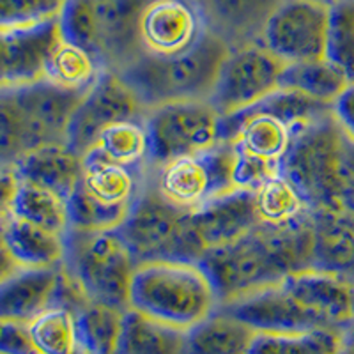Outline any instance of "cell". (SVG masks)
Here are the masks:
<instances>
[{
  "label": "cell",
  "instance_id": "cell-44",
  "mask_svg": "<svg viewBox=\"0 0 354 354\" xmlns=\"http://www.w3.org/2000/svg\"><path fill=\"white\" fill-rule=\"evenodd\" d=\"M17 268H18L17 262L12 261L11 255L8 254V250L2 246V248H0V280H2L4 277H8V274L11 273L12 270H17Z\"/></svg>",
  "mask_w": 354,
  "mask_h": 354
},
{
  "label": "cell",
  "instance_id": "cell-12",
  "mask_svg": "<svg viewBox=\"0 0 354 354\" xmlns=\"http://www.w3.org/2000/svg\"><path fill=\"white\" fill-rule=\"evenodd\" d=\"M330 9L315 0H282L266 21L261 44L286 64L324 59Z\"/></svg>",
  "mask_w": 354,
  "mask_h": 354
},
{
  "label": "cell",
  "instance_id": "cell-30",
  "mask_svg": "<svg viewBox=\"0 0 354 354\" xmlns=\"http://www.w3.org/2000/svg\"><path fill=\"white\" fill-rule=\"evenodd\" d=\"M103 69L94 53L61 37L46 61L44 78L73 91H87Z\"/></svg>",
  "mask_w": 354,
  "mask_h": 354
},
{
  "label": "cell",
  "instance_id": "cell-2",
  "mask_svg": "<svg viewBox=\"0 0 354 354\" xmlns=\"http://www.w3.org/2000/svg\"><path fill=\"white\" fill-rule=\"evenodd\" d=\"M220 296L202 262H138L131 278L129 308L188 331L214 314Z\"/></svg>",
  "mask_w": 354,
  "mask_h": 354
},
{
  "label": "cell",
  "instance_id": "cell-22",
  "mask_svg": "<svg viewBox=\"0 0 354 354\" xmlns=\"http://www.w3.org/2000/svg\"><path fill=\"white\" fill-rule=\"evenodd\" d=\"M15 170L21 181L43 186L69 198L80 185L84 156L75 153L68 144L44 145L25 154Z\"/></svg>",
  "mask_w": 354,
  "mask_h": 354
},
{
  "label": "cell",
  "instance_id": "cell-1",
  "mask_svg": "<svg viewBox=\"0 0 354 354\" xmlns=\"http://www.w3.org/2000/svg\"><path fill=\"white\" fill-rule=\"evenodd\" d=\"M202 264L213 278L220 303L287 274L314 268L312 214L287 227L257 225L238 241L207 250Z\"/></svg>",
  "mask_w": 354,
  "mask_h": 354
},
{
  "label": "cell",
  "instance_id": "cell-25",
  "mask_svg": "<svg viewBox=\"0 0 354 354\" xmlns=\"http://www.w3.org/2000/svg\"><path fill=\"white\" fill-rule=\"evenodd\" d=\"M186 331L124 310L113 354H185Z\"/></svg>",
  "mask_w": 354,
  "mask_h": 354
},
{
  "label": "cell",
  "instance_id": "cell-41",
  "mask_svg": "<svg viewBox=\"0 0 354 354\" xmlns=\"http://www.w3.org/2000/svg\"><path fill=\"white\" fill-rule=\"evenodd\" d=\"M20 188V177L17 170L0 167V213H9L15 197Z\"/></svg>",
  "mask_w": 354,
  "mask_h": 354
},
{
  "label": "cell",
  "instance_id": "cell-26",
  "mask_svg": "<svg viewBox=\"0 0 354 354\" xmlns=\"http://www.w3.org/2000/svg\"><path fill=\"white\" fill-rule=\"evenodd\" d=\"M255 335L241 321L216 310L186 331L185 354H250Z\"/></svg>",
  "mask_w": 354,
  "mask_h": 354
},
{
  "label": "cell",
  "instance_id": "cell-10",
  "mask_svg": "<svg viewBox=\"0 0 354 354\" xmlns=\"http://www.w3.org/2000/svg\"><path fill=\"white\" fill-rule=\"evenodd\" d=\"M286 62L261 43L227 53L211 91L209 103L220 115L241 112L278 91Z\"/></svg>",
  "mask_w": 354,
  "mask_h": 354
},
{
  "label": "cell",
  "instance_id": "cell-21",
  "mask_svg": "<svg viewBox=\"0 0 354 354\" xmlns=\"http://www.w3.org/2000/svg\"><path fill=\"white\" fill-rule=\"evenodd\" d=\"M314 268L346 278L354 286V213L347 207L312 213Z\"/></svg>",
  "mask_w": 354,
  "mask_h": 354
},
{
  "label": "cell",
  "instance_id": "cell-45",
  "mask_svg": "<svg viewBox=\"0 0 354 354\" xmlns=\"http://www.w3.org/2000/svg\"><path fill=\"white\" fill-rule=\"evenodd\" d=\"M11 213H0V248L4 246V236H6V229H8V221Z\"/></svg>",
  "mask_w": 354,
  "mask_h": 354
},
{
  "label": "cell",
  "instance_id": "cell-11",
  "mask_svg": "<svg viewBox=\"0 0 354 354\" xmlns=\"http://www.w3.org/2000/svg\"><path fill=\"white\" fill-rule=\"evenodd\" d=\"M145 113L147 109L124 78L113 69H103L73 113L66 144L85 156L106 128L122 121L144 119Z\"/></svg>",
  "mask_w": 354,
  "mask_h": 354
},
{
  "label": "cell",
  "instance_id": "cell-17",
  "mask_svg": "<svg viewBox=\"0 0 354 354\" xmlns=\"http://www.w3.org/2000/svg\"><path fill=\"white\" fill-rule=\"evenodd\" d=\"M192 221L205 250L238 241L261 225L254 189L238 186L227 189L192 211Z\"/></svg>",
  "mask_w": 354,
  "mask_h": 354
},
{
  "label": "cell",
  "instance_id": "cell-47",
  "mask_svg": "<svg viewBox=\"0 0 354 354\" xmlns=\"http://www.w3.org/2000/svg\"><path fill=\"white\" fill-rule=\"evenodd\" d=\"M71 354H93V353H91V351H87V349H85L84 346H80V347H77V349L73 351Z\"/></svg>",
  "mask_w": 354,
  "mask_h": 354
},
{
  "label": "cell",
  "instance_id": "cell-18",
  "mask_svg": "<svg viewBox=\"0 0 354 354\" xmlns=\"http://www.w3.org/2000/svg\"><path fill=\"white\" fill-rule=\"evenodd\" d=\"M64 270L18 266L0 280V319L28 322L50 306L57 305Z\"/></svg>",
  "mask_w": 354,
  "mask_h": 354
},
{
  "label": "cell",
  "instance_id": "cell-40",
  "mask_svg": "<svg viewBox=\"0 0 354 354\" xmlns=\"http://www.w3.org/2000/svg\"><path fill=\"white\" fill-rule=\"evenodd\" d=\"M333 117L344 135L354 144V82H349L342 94L333 101Z\"/></svg>",
  "mask_w": 354,
  "mask_h": 354
},
{
  "label": "cell",
  "instance_id": "cell-39",
  "mask_svg": "<svg viewBox=\"0 0 354 354\" xmlns=\"http://www.w3.org/2000/svg\"><path fill=\"white\" fill-rule=\"evenodd\" d=\"M0 354H36L25 322L0 319Z\"/></svg>",
  "mask_w": 354,
  "mask_h": 354
},
{
  "label": "cell",
  "instance_id": "cell-6",
  "mask_svg": "<svg viewBox=\"0 0 354 354\" xmlns=\"http://www.w3.org/2000/svg\"><path fill=\"white\" fill-rule=\"evenodd\" d=\"M137 264L119 230L69 229L66 234L62 268L88 301L128 310Z\"/></svg>",
  "mask_w": 354,
  "mask_h": 354
},
{
  "label": "cell",
  "instance_id": "cell-16",
  "mask_svg": "<svg viewBox=\"0 0 354 354\" xmlns=\"http://www.w3.org/2000/svg\"><path fill=\"white\" fill-rule=\"evenodd\" d=\"M59 20L21 28H0V88L44 77V68L61 41Z\"/></svg>",
  "mask_w": 354,
  "mask_h": 354
},
{
  "label": "cell",
  "instance_id": "cell-7",
  "mask_svg": "<svg viewBox=\"0 0 354 354\" xmlns=\"http://www.w3.org/2000/svg\"><path fill=\"white\" fill-rule=\"evenodd\" d=\"M147 0H68L59 17L62 39L94 53L105 69L119 71L140 55L137 24Z\"/></svg>",
  "mask_w": 354,
  "mask_h": 354
},
{
  "label": "cell",
  "instance_id": "cell-24",
  "mask_svg": "<svg viewBox=\"0 0 354 354\" xmlns=\"http://www.w3.org/2000/svg\"><path fill=\"white\" fill-rule=\"evenodd\" d=\"M4 248L24 268L62 266L66 257V234H57L30 221L9 216Z\"/></svg>",
  "mask_w": 354,
  "mask_h": 354
},
{
  "label": "cell",
  "instance_id": "cell-14",
  "mask_svg": "<svg viewBox=\"0 0 354 354\" xmlns=\"http://www.w3.org/2000/svg\"><path fill=\"white\" fill-rule=\"evenodd\" d=\"M25 122L27 153L68 142V128L85 91H73L48 78L11 87Z\"/></svg>",
  "mask_w": 354,
  "mask_h": 354
},
{
  "label": "cell",
  "instance_id": "cell-43",
  "mask_svg": "<svg viewBox=\"0 0 354 354\" xmlns=\"http://www.w3.org/2000/svg\"><path fill=\"white\" fill-rule=\"evenodd\" d=\"M337 354H354V317L340 328Z\"/></svg>",
  "mask_w": 354,
  "mask_h": 354
},
{
  "label": "cell",
  "instance_id": "cell-31",
  "mask_svg": "<svg viewBox=\"0 0 354 354\" xmlns=\"http://www.w3.org/2000/svg\"><path fill=\"white\" fill-rule=\"evenodd\" d=\"M93 149L113 163L129 169L147 170L149 135L145 129L144 119H131L110 126L101 133L100 140Z\"/></svg>",
  "mask_w": 354,
  "mask_h": 354
},
{
  "label": "cell",
  "instance_id": "cell-3",
  "mask_svg": "<svg viewBox=\"0 0 354 354\" xmlns=\"http://www.w3.org/2000/svg\"><path fill=\"white\" fill-rule=\"evenodd\" d=\"M230 48L205 30L189 50L172 57L140 53L119 69L147 110L185 100H209L218 71Z\"/></svg>",
  "mask_w": 354,
  "mask_h": 354
},
{
  "label": "cell",
  "instance_id": "cell-13",
  "mask_svg": "<svg viewBox=\"0 0 354 354\" xmlns=\"http://www.w3.org/2000/svg\"><path fill=\"white\" fill-rule=\"evenodd\" d=\"M216 310L232 315L255 333L287 335L314 330H335L328 326L319 315L305 308L283 287L282 282L239 294L236 298L221 301Z\"/></svg>",
  "mask_w": 354,
  "mask_h": 354
},
{
  "label": "cell",
  "instance_id": "cell-23",
  "mask_svg": "<svg viewBox=\"0 0 354 354\" xmlns=\"http://www.w3.org/2000/svg\"><path fill=\"white\" fill-rule=\"evenodd\" d=\"M145 172L113 163L93 149L84 156L80 185L88 195L105 204L131 205L144 185Z\"/></svg>",
  "mask_w": 354,
  "mask_h": 354
},
{
  "label": "cell",
  "instance_id": "cell-46",
  "mask_svg": "<svg viewBox=\"0 0 354 354\" xmlns=\"http://www.w3.org/2000/svg\"><path fill=\"white\" fill-rule=\"evenodd\" d=\"M315 2H319V4H322V6H328V8H333V6L344 2V0H315Z\"/></svg>",
  "mask_w": 354,
  "mask_h": 354
},
{
  "label": "cell",
  "instance_id": "cell-38",
  "mask_svg": "<svg viewBox=\"0 0 354 354\" xmlns=\"http://www.w3.org/2000/svg\"><path fill=\"white\" fill-rule=\"evenodd\" d=\"M68 0H0V28H21L59 20Z\"/></svg>",
  "mask_w": 354,
  "mask_h": 354
},
{
  "label": "cell",
  "instance_id": "cell-42",
  "mask_svg": "<svg viewBox=\"0 0 354 354\" xmlns=\"http://www.w3.org/2000/svg\"><path fill=\"white\" fill-rule=\"evenodd\" d=\"M344 177H346V194L344 205L354 213V144L347 138L346 160H344Z\"/></svg>",
  "mask_w": 354,
  "mask_h": 354
},
{
  "label": "cell",
  "instance_id": "cell-32",
  "mask_svg": "<svg viewBox=\"0 0 354 354\" xmlns=\"http://www.w3.org/2000/svg\"><path fill=\"white\" fill-rule=\"evenodd\" d=\"M36 354H71L80 347L77 315L71 308L53 305L27 324Z\"/></svg>",
  "mask_w": 354,
  "mask_h": 354
},
{
  "label": "cell",
  "instance_id": "cell-8",
  "mask_svg": "<svg viewBox=\"0 0 354 354\" xmlns=\"http://www.w3.org/2000/svg\"><path fill=\"white\" fill-rule=\"evenodd\" d=\"M149 135V165L156 169L179 156L202 153L220 142V113L207 100L170 101L144 117Z\"/></svg>",
  "mask_w": 354,
  "mask_h": 354
},
{
  "label": "cell",
  "instance_id": "cell-4",
  "mask_svg": "<svg viewBox=\"0 0 354 354\" xmlns=\"http://www.w3.org/2000/svg\"><path fill=\"white\" fill-rule=\"evenodd\" d=\"M347 137L333 110L294 128L280 172L292 183L312 213L344 209Z\"/></svg>",
  "mask_w": 354,
  "mask_h": 354
},
{
  "label": "cell",
  "instance_id": "cell-34",
  "mask_svg": "<svg viewBox=\"0 0 354 354\" xmlns=\"http://www.w3.org/2000/svg\"><path fill=\"white\" fill-rule=\"evenodd\" d=\"M340 330H314L305 333H257L250 354H337Z\"/></svg>",
  "mask_w": 354,
  "mask_h": 354
},
{
  "label": "cell",
  "instance_id": "cell-36",
  "mask_svg": "<svg viewBox=\"0 0 354 354\" xmlns=\"http://www.w3.org/2000/svg\"><path fill=\"white\" fill-rule=\"evenodd\" d=\"M324 59L354 82V0H344L330 9Z\"/></svg>",
  "mask_w": 354,
  "mask_h": 354
},
{
  "label": "cell",
  "instance_id": "cell-28",
  "mask_svg": "<svg viewBox=\"0 0 354 354\" xmlns=\"http://www.w3.org/2000/svg\"><path fill=\"white\" fill-rule=\"evenodd\" d=\"M254 195L261 225L287 227L312 214L298 188L282 172L257 186Z\"/></svg>",
  "mask_w": 354,
  "mask_h": 354
},
{
  "label": "cell",
  "instance_id": "cell-29",
  "mask_svg": "<svg viewBox=\"0 0 354 354\" xmlns=\"http://www.w3.org/2000/svg\"><path fill=\"white\" fill-rule=\"evenodd\" d=\"M11 216L30 221L34 225L57 234H68L69 214L68 198L32 183L21 181L11 205Z\"/></svg>",
  "mask_w": 354,
  "mask_h": 354
},
{
  "label": "cell",
  "instance_id": "cell-37",
  "mask_svg": "<svg viewBox=\"0 0 354 354\" xmlns=\"http://www.w3.org/2000/svg\"><path fill=\"white\" fill-rule=\"evenodd\" d=\"M27 154L25 122L11 87L0 88V167L15 169Z\"/></svg>",
  "mask_w": 354,
  "mask_h": 354
},
{
  "label": "cell",
  "instance_id": "cell-5",
  "mask_svg": "<svg viewBox=\"0 0 354 354\" xmlns=\"http://www.w3.org/2000/svg\"><path fill=\"white\" fill-rule=\"evenodd\" d=\"M117 230L137 262H201L207 252L195 230L192 213L170 204L147 172L124 223Z\"/></svg>",
  "mask_w": 354,
  "mask_h": 354
},
{
  "label": "cell",
  "instance_id": "cell-35",
  "mask_svg": "<svg viewBox=\"0 0 354 354\" xmlns=\"http://www.w3.org/2000/svg\"><path fill=\"white\" fill-rule=\"evenodd\" d=\"M131 205H112L88 195L82 185L68 198L69 229L117 230L124 223Z\"/></svg>",
  "mask_w": 354,
  "mask_h": 354
},
{
  "label": "cell",
  "instance_id": "cell-20",
  "mask_svg": "<svg viewBox=\"0 0 354 354\" xmlns=\"http://www.w3.org/2000/svg\"><path fill=\"white\" fill-rule=\"evenodd\" d=\"M282 0H197L205 30L230 50L261 43L266 21Z\"/></svg>",
  "mask_w": 354,
  "mask_h": 354
},
{
  "label": "cell",
  "instance_id": "cell-19",
  "mask_svg": "<svg viewBox=\"0 0 354 354\" xmlns=\"http://www.w3.org/2000/svg\"><path fill=\"white\" fill-rule=\"evenodd\" d=\"M282 283L305 308L319 315L330 328L340 330L354 317V286L346 278L306 268L287 274Z\"/></svg>",
  "mask_w": 354,
  "mask_h": 354
},
{
  "label": "cell",
  "instance_id": "cell-27",
  "mask_svg": "<svg viewBox=\"0 0 354 354\" xmlns=\"http://www.w3.org/2000/svg\"><path fill=\"white\" fill-rule=\"evenodd\" d=\"M349 80L340 69L335 68L326 59H317L286 64L280 75L278 88L292 91L321 103L333 105V101L342 94Z\"/></svg>",
  "mask_w": 354,
  "mask_h": 354
},
{
  "label": "cell",
  "instance_id": "cell-15",
  "mask_svg": "<svg viewBox=\"0 0 354 354\" xmlns=\"http://www.w3.org/2000/svg\"><path fill=\"white\" fill-rule=\"evenodd\" d=\"M197 0H147L137 24L140 53L172 57L189 50L204 36Z\"/></svg>",
  "mask_w": 354,
  "mask_h": 354
},
{
  "label": "cell",
  "instance_id": "cell-9",
  "mask_svg": "<svg viewBox=\"0 0 354 354\" xmlns=\"http://www.w3.org/2000/svg\"><path fill=\"white\" fill-rule=\"evenodd\" d=\"M147 176L170 204L192 213L236 186L234 147L230 142H218L202 153L174 158L156 169H147Z\"/></svg>",
  "mask_w": 354,
  "mask_h": 354
},
{
  "label": "cell",
  "instance_id": "cell-33",
  "mask_svg": "<svg viewBox=\"0 0 354 354\" xmlns=\"http://www.w3.org/2000/svg\"><path fill=\"white\" fill-rule=\"evenodd\" d=\"M122 314L124 310L112 308L88 299L82 303L75 310L80 346L93 354H113L121 330Z\"/></svg>",
  "mask_w": 354,
  "mask_h": 354
}]
</instances>
